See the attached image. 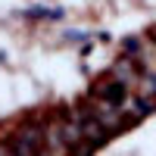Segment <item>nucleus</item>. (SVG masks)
<instances>
[{
  "instance_id": "obj_1",
  "label": "nucleus",
  "mask_w": 156,
  "mask_h": 156,
  "mask_svg": "<svg viewBox=\"0 0 156 156\" xmlns=\"http://www.w3.org/2000/svg\"><path fill=\"white\" fill-rule=\"evenodd\" d=\"M6 147H9V156H41L44 153V131L34 125L19 128Z\"/></svg>"
},
{
  "instance_id": "obj_2",
  "label": "nucleus",
  "mask_w": 156,
  "mask_h": 156,
  "mask_svg": "<svg viewBox=\"0 0 156 156\" xmlns=\"http://www.w3.org/2000/svg\"><path fill=\"white\" fill-rule=\"evenodd\" d=\"M0 156H9V147L6 144H0Z\"/></svg>"
}]
</instances>
